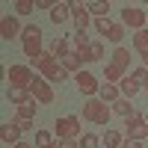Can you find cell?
Wrapping results in <instances>:
<instances>
[{
	"instance_id": "4dcf8cb0",
	"label": "cell",
	"mask_w": 148,
	"mask_h": 148,
	"mask_svg": "<svg viewBox=\"0 0 148 148\" xmlns=\"http://www.w3.org/2000/svg\"><path fill=\"white\" fill-rule=\"evenodd\" d=\"M53 139H51V133H47V130H36V145H39V148H45V145H51Z\"/></svg>"
},
{
	"instance_id": "e575fe53",
	"label": "cell",
	"mask_w": 148,
	"mask_h": 148,
	"mask_svg": "<svg viewBox=\"0 0 148 148\" xmlns=\"http://www.w3.org/2000/svg\"><path fill=\"white\" fill-rule=\"evenodd\" d=\"M12 148H33L30 142H18V145H12Z\"/></svg>"
},
{
	"instance_id": "7402d4cb",
	"label": "cell",
	"mask_w": 148,
	"mask_h": 148,
	"mask_svg": "<svg viewBox=\"0 0 148 148\" xmlns=\"http://www.w3.org/2000/svg\"><path fill=\"white\" fill-rule=\"evenodd\" d=\"M119 89H121V98H133V95L142 89V83H139V80H133V77H125V80L119 83Z\"/></svg>"
},
{
	"instance_id": "f1b7e54d",
	"label": "cell",
	"mask_w": 148,
	"mask_h": 148,
	"mask_svg": "<svg viewBox=\"0 0 148 148\" xmlns=\"http://www.w3.org/2000/svg\"><path fill=\"white\" fill-rule=\"evenodd\" d=\"M98 145H101V139H98L95 133H83L80 136V148H98Z\"/></svg>"
},
{
	"instance_id": "9a60e30c",
	"label": "cell",
	"mask_w": 148,
	"mask_h": 148,
	"mask_svg": "<svg viewBox=\"0 0 148 148\" xmlns=\"http://www.w3.org/2000/svg\"><path fill=\"white\" fill-rule=\"evenodd\" d=\"M133 47H136V53L142 56V62H145V68H148V30L133 33Z\"/></svg>"
},
{
	"instance_id": "d590c367",
	"label": "cell",
	"mask_w": 148,
	"mask_h": 148,
	"mask_svg": "<svg viewBox=\"0 0 148 148\" xmlns=\"http://www.w3.org/2000/svg\"><path fill=\"white\" fill-rule=\"evenodd\" d=\"M45 148H62V142H51V145H45Z\"/></svg>"
},
{
	"instance_id": "836d02e7",
	"label": "cell",
	"mask_w": 148,
	"mask_h": 148,
	"mask_svg": "<svg viewBox=\"0 0 148 148\" xmlns=\"http://www.w3.org/2000/svg\"><path fill=\"white\" fill-rule=\"evenodd\" d=\"M62 148H80V139H65Z\"/></svg>"
},
{
	"instance_id": "2e32d148",
	"label": "cell",
	"mask_w": 148,
	"mask_h": 148,
	"mask_svg": "<svg viewBox=\"0 0 148 148\" xmlns=\"http://www.w3.org/2000/svg\"><path fill=\"white\" fill-rule=\"evenodd\" d=\"M47 51H51L56 59H65L68 53H71V45H68V39H62V36H56V39L47 45Z\"/></svg>"
},
{
	"instance_id": "cb8c5ba5",
	"label": "cell",
	"mask_w": 148,
	"mask_h": 148,
	"mask_svg": "<svg viewBox=\"0 0 148 148\" xmlns=\"http://www.w3.org/2000/svg\"><path fill=\"white\" fill-rule=\"evenodd\" d=\"M101 142H104L107 148H121V145H125V139H121L119 130H107L104 136H101Z\"/></svg>"
},
{
	"instance_id": "8d00e7d4",
	"label": "cell",
	"mask_w": 148,
	"mask_h": 148,
	"mask_svg": "<svg viewBox=\"0 0 148 148\" xmlns=\"http://www.w3.org/2000/svg\"><path fill=\"white\" fill-rule=\"evenodd\" d=\"M142 89H145V92H148V74H145V83H142Z\"/></svg>"
},
{
	"instance_id": "8fae6325",
	"label": "cell",
	"mask_w": 148,
	"mask_h": 148,
	"mask_svg": "<svg viewBox=\"0 0 148 148\" xmlns=\"http://www.w3.org/2000/svg\"><path fill=\"white\" fill-rule=\"evenodd\" d=\"M24 27H21V21L15 15H3V21H0V36H3V42H12L15 36H21Z\"/></svg>"
},
{
	"instance_id": "e0dca14e",
	"label": "cell",
	"mask_w": 148,
	"mask_h": 148,
	"mask_svg": "<svg viewBox=\"0 0 148 148\" xmlns=\"http://www.w3.org/2000/svg\"><path fill=\"white\" fill-rule=\"evenodd\" d=\"M98 98H101L104 104H116L119 98H121V89H119L116 83H104V86H101V92H98Z\"/></svg>"
},
{
	"instance_id": "d6a6232c",
	"label": "cell",
	"mask_w": 148,
	"mask_h": 148,
	"mask_svg": "<svg viewBox=\"0 0 148 148\" xmlns=\"http://www.w3.org/2000/svg\"><path fill=\"white\" fill-rule=\"evenodd\" d=\"M121 148H142V142H136V139H125V145Z\"/></svg>"
},
{
	"instance_id": "ffe728a7",
	"label": "cell",
	"mask_w": 148,
	"mask_h": 148,
	"mask_svg": "<svg viewBox=\"0 0 148 148\" xmlns=\"http://www.w3.org/2000/svg\"><path fill=\"white\" fill-rule=\"evenodd\" d=\"M59 62H62V68H65L68 74H71V71H74V74H80V71H83V59H80L77 51H71L65 59H59Z\"/></svg>"
},
{
	"instance_id": "f546056e",
	"label": "cell",
	"mask_w": 148,
	"mask_h": 148,
	"mask_svg": "<svg viewBox=\"0 0 148 148\" xmlns=\"http://www.w3.org/2000/svg\"><path fill=\"white\" fill-rule=\"evenodd\" d=\"M92 24H95V30L101 33V36H107V33H110V27H113V24H110V18H95Z\"/></svg>"
},
{
	"instance_id": "d4e9b609",
	"label": "cell",
	"mask_w": 148,
	"mask_h": 148,
	"mask_svg": "<svg viewBox=\"0 0 148 148\" xmlns=\"http://www.w3.org/2000/svg\"><path fill=\"white\" fill-rule=\"evenodd\" d=\"M71 45H74V51L80 53V51H86V47L92 45V39H89V33H74L71 36Z\"/></svg>"
},
{
	"instance_id": "5bb4252c",
	"label": "cell",
	"mask_w": 148,
	"mask_h": 148,
	"mask_svg": "<svg viewBox=\"0 0 148 148\" xmlns=\"http://www.w3.org/2000/svg\"><path fill=\"white\" fill-rule=\"evenodd\" d=\"M0 139L6 145H18L21 142V125L18 121H3L0 125Z\"/></svg>"
},
{
	"instance_id": "d6986e66",
	"label": "cell",
	"mask_w": 148,
	"mask_h": 148,
	"mask_svg": "<svg viewBox=\"0 0 148 148\" xmlns=\"http://www.w3.org/2000/svg\"><path fill=\"white\" fill-rule=\"evenodd\" d=\"M101 56H104V45H101V42H92L86 51H80V59H83V62H98Z\"/></svg>"
},
{
	"instance_id": "603a6c76",
	"label": "cell",
	"mask_w": 148,
	"mask_h": 148,
	"mask_svg": "<svg viewBox=\"0 0 148 148\" xmlns=\"http://www.w3.org/2000/svg\"><path fill=\"white\" fill-rule=\"evenodd\" d=\"M113 113H119V116L130 119V116H133V104H130V98H119V101L113 104Z\"/></svg>"
},
{
	"instance_id": "4fadbf2b",
	"label": "cell",
	"mask_w": 148,
	"mask_h": 148,
	"mask_svg": "<svg viewBox=\"0 0 148 148\" xmlns=\"http://www.w3.org/2000/svg\"><path fill=\"white\" fill-rule=\"evenodd\" d=\"M33 119H36V101H30V104L18 107V113H15V121L21 125V130H33Z\"/></svg>"
},
{
	"instance_id": "8992f818",
	"label": "cell",
	"mask_w": 148,
	"mask_h": 148,
	"mask_svg": "<svg viewBox=\"0 0 148 148\" xmlns=\"http://www.w3.org/2000/svg\"><path fill=\"white\" fill-rule=\"evenodd\" d=\"M80 119L77 116H65V119H56V136L59 142H65V139H80Z\"/></svg>"
},
{
	"instance_id": "277c9868",
	"label": "cell",
	"mask_w": 148,
	"mask_h": 148,
	"mask_svg": "<svg viewBox=\"0 0 148 148\" xmlns=\"http://www.w3.org/2000/svg\"><path fill=\"white\" fill-rule=\"evenodd\" d=\"M110 116H113V107L104 104L101 98H89V101L83 104V119L92 121V125H107Z\"/></svg>"
},
{
	"instance_id": "484cf974",
	"label": "cell",
	"mask_w": 148,
	"mask_h": 148,
	"mask_svg": "<svg viewBox=\"0 0 148 148\" xmlns=\"http://www.w3.org/2000/svg\"><path fill=\"white\" fill-rule=\"evenodd\" d=\"M86 9H89V15H95V18H107L110 3H86Z\"/></svg>"
},
{
	"instance_id": "1f68e13d",
	"label": "cell",
	"mask_w": 148,
	"mask_h": 148,
	"mask_svg": "<svg viewBox=\"0 0 148 148\" xmlns=\"http://www.w3.org/2000/svg\"><path fill=\"white\" fill-rule=\"evenodd\" d=\"M53 0H36V9H53Z\"/></svg>"
},
{
	"instance_id": "30bf717a",
	"label": "cell",
	"mask_w": 148,
	"mask_h": 148,
	"mask_svg": "<svg viewBox=\"0 0 148 148\" xmlns=\"http://www.w3.org/2000/svg\"><path fill=\"white\" fill-rule=\"evenodd\" d=\"M30 95L36 98V104H53V86L47 83L45 77H36V80H33Z\"/></svg>"
},
{
	"instance_id": "f35d334b",
	"label": "cell",
	"mask_w": 148,
	"mask_h": 148,
	"mask_svg": "<svg viewBox=\"0 0 148 148\" xmlns=\"http://www.w3.org/2000/svg\"><path fill=\"white\" fill-rule=\"evenodd\" d=\"M145 30H148V27H145Z\"/></svg>"
},
{
	"instance_id": "3957f363",
	"label": "cell",
	"mask_w": 148,
	"mask_h": 148,
	"mask_svg": "<svg viewBox=\"0 0 148 148\" xmlns=\"http://www.w3.org/2000/svg\"><path fill=\"white\" fill-rule=\"evenodd\" d=\"M21 47H24V53L30 56V62L45 53V36H42V30L36 27V24L24 27V33H21Z\"/></svg>"
},
{
	"instance_id": "5b68a950",
	"label": "cell",
	"mask_w": 148,
	"mask_h": 148,
	"mask_svg": "<svg viewBox=\"0 0 148 148\" xmlns=\"http://www.w3.org/2000/svg\"><path fill=\"white\" fill-rule=\"evenodd\" d=\"M6 77H9V89H30L36 80V71L30 65H12L6 68Z\"/></svg>"
},
{
	"instance_id": "7a4b0ae2",
	"label": "cell",
	"mask_w": 148,
	"mask_h": 148,
	"mask_svg": "<svg viewBox=\"0 0 148 148\" xmlns=\"http://www.w3.org/2000/svg\"><path fill=\"white\" fill-rule=\"evenodd\" d=\"M130 68V51L127 47H116V53L110 56V62L104 65V77H107V83H121L125 80V71Z\"/></svg>"
},
{
	"instance_id": "4316f807",
	"label": "cell",
	"mask_w": 148,
	"mask_h": 148,
	"mask_svg": "<svg viewBox=\"0 0 148 148\" xmlns=\"http://www.w3.org/2000/svg\"><path fill=\"white\" fill-rule=\"evenodd\" d=\"M121 36H125V24H113L104 39H107V42H121Z\"/></svg>"
},
{
	"instance_id": "52a82bcc",
	"label": "cell",
	"mask_w": 148,
	"mask_h": 148,
	"mask_svg": "<svg viewBox=\"0 0 148 148\" xmlns=\"http://www.w3.org/2000/svg\"><path fill=\"white\" fill-rule=\"evenodd\" d=\"M121 24H125V27H130L133 33H139V30H145L148 27V18H145V12L142 9H136V6H125L121 9Z\"/></svg>"
},
{
	"instance_id": "7c38bea8",
	"label": "cell",
	"mask_w": 148,
	"mask_h": 148,
	"mask_svg": "<svg viewBox=\"0 0 148 148\" xmlns=\"http://www.w3.org/2000/svg\"><path fill=\"white\" fill-rule=\"evenodd\" d=\"M71 18H74V33H86V27H89V9H86L83 3H71Z\"/></svg>"
},
{
	"instance_id": "9c48e42d",
	"label": "cell",
	"mask_w": 148,
	"mask_h": 148,
	"mask_svg": "<svg viewBox=\"0 0 148 148\" xmlns=\"http://www.w3.org/2000/svg\"><path fill=\"white\" fill-rule=\"evenodd\" d=\"M125 127H127V139H136V142H142V139L148 136L145 116H139V113H133L130 119H125Z\"/></svg>"
},
{
	"instance_id": "ac0fdd59",
	"label": "cell",
	"mask_w": 148,
	"mask_h": 148,
	"mask_svg": "<svg viewBox=\"0 0 148 148\" xmlns=\"http://www.w3.org/2000/svg\"><path fill=\"white\" fill-rule=\"evenodd\" d=\"M6 101H12V104H18V107H24V104H30V101H36V98L30 95V89H6Z\"/></svg>"
},
{
	"instance_id": "74e56055",
	"label": "cell",
	"mask_w": 148,
	"mask_h": 148,
	"mask_svg": "<svg viewBox=\"0 0 148 148\" xmlns=\"http://www.w3.org/2000/svg\"><path fill=\"white\" fill-rule=\"evenodd\" d=\"M145 125H148V113H145Z\"/></svg>"
},
{
	"instance_id": "83f0119b",
	"label": "cell",
	"mask_w": 148,
	"mask_h": 148,
	"mask_svg": "<svg viewBox=\"0 0 148 148\" xmlns=\"http://www.w3.org/2000/svg\"><path fill=\"white\" fill-rule=\"evenodd\" d=\"M12 9H15L18 15H30V12L36 9V3H33V0H18V3L12 6Z\"/></svg>"
},
{
	"instance_id": "ba28073f",
	"label": "cell",
	"mask_w": 148,
	"mask_h": 148,
	"mask_svg": "<svg viewBox=\"0 0 148 148\" xmlns=\"http://www.w3.org/2000/svg\"><path fill=\"white\" fill-rule=\"evenodd\" d=\"M74 83H77V89H80L86 98H98V92H101V83L95 80L92 71H80V74H74Z\"/></svg>"
},
{
	"instance_id": "6da1fadb",
	"label": "cell",
	"mask_w": 148,
	"mask_h": 148,
	"mask_svg": "<svg viewBox=\"0 0 148 148\" xmlns=\"http://www.w3.org/2000/svg\"><path fill=\"white\" fill-rule=\"evenodd\" d=\"M33 68L36 71H42V77L47 80V83H62L65 77H68V71L62 68V62L51 53V51H45L39 59H33Z\"/></svg>"
},
{
	"instance_id": "44dd1931",
	"label": "cell",
	"mask_w": 148,
	"mask_h": 148,
	"mask_svg": "<svg viewBox=\"0 0 148 148\" xmlns=\"http://www.w3.org/2000/svg\"><path fill=\"white\" fill-rule=\"evenodd\" d=\"M71 18V3H56L53 9H51V21L53 24H62V21H68Z\"/></svg>"
}]
</instances>
